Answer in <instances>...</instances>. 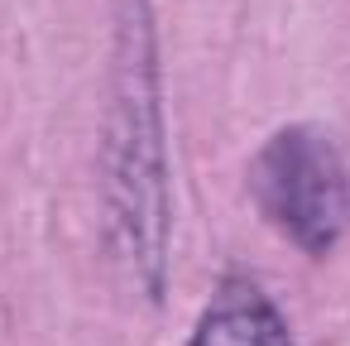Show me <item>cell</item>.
Masks as SVG:
<instances>
[{
	"mask_svg": "<svg viewBox=\"0 0 350 346\" xmlns=\"http://www.w3.org/2000/svg\"><path fill=\"white\" fill-rule=\"evenodd\" d=\"M250 197L302 255H326L350 231V164L317 125H283L259 145Z\"/></svg>",
	"mask_w": 350,
	"mask_h": 346,
	"instance_id": "obj_2",
	"label": "cell"
},
{
	"mask_svg": "<svg viewBox=\"0 0 350 346\" xmlns=\"http://www.w3.org/2000/svg\"><path fill=\"white\" fill-rule=\"evenodd\" d=\"M187 346H293V332L264 288H254L250 279H226L211 293Z\"/></svg>",
	"mask_w": 350,
	"mask_h": 346,
	"instance_id": "obj_3",
	"label": "cell"
},
{
	"mask_svg": "<svg viewBox=\"0 0 350 346\" xmlns=\"http://www.w3.org/2000/svg\"><path fill=\"white\" fill-rule=\"evenodd\" d=\"M111 92L101 121V202L111 240L144 298L168 279V154L159 101V29L149 0L111 5Z\"/></svg>",
	"mask_w": 350,
	"mask_h": 346,
	"instance_id": "obj_1",
	"label": "cell"
}]
</instances>
